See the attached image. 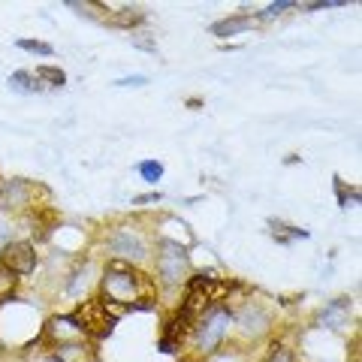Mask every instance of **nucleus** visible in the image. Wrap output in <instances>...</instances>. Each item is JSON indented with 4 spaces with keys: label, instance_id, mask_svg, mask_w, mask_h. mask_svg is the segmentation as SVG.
<instances>
[{
    "label": "nucleus",
    "instance_id": "1",
    "mask_svg": "<svg viewBox=\"0 0 362 362\" xmlns=\"http://www.w3.org/2000/svg\"><path fill=\"white\" fill-rule=\"evenodd\" d=\"M100 293H103V302L121 314L124 308H151L154 284L124 259H109L106 275L100 281Z\"/></svg>",
    "mask_w": 362,
    "mask_h": 362
},
{
    "label": "nucleus",
    "instance_id": "2",
    "mask_svg": "<svg viewBox=\"0 0 362 362\" xmlns=\"http://www.w3.org/2000/svg\"><path fill=\"white\" fill-rule=\"evenodd\" d=\"M157 278L166 290H175L190 281V254L185 245L163 239L157 245Z\"/></svg>",
    "mask_w": 362,
    "mask_h": 362
},
{
    "label": "nucleus",
    "instance_id": "3",
    "mask_svg": "<svg viewBox=\"0 0 362 362\" xmlns=\"http://www.w3.org/2000/svg\"><path fill=\"white\" fill-rule=\"evenodd\" d=\"M230 323H233V314H230V308H223V305H211L209 311H202L194 326V344L199 354H214L226 338Z\"/></svg>",
    "mask_w": 362,
    "mask_h": 362
},
{
    "label": "nucleus",
    "instance_id": "4",
    "mask_svg": "<svg viewBox=\"0 0 362 362\" xmlns=\"http://www.w3.org/2000/svg\"><path fill=\"white\" fill-rule=\"evenodd\" d=\"M70 320L78 326L82 335H90V338H106L115 329V320H118V311H109V305L103 299H90V302H82L78 308L70 314Z\"/></svg>",
    "mask_w": 362,
    "mask_h": 362
},
{
    "label": "nucleus",
    "instance_id": "5",
    "mask_svg": "<svg viewBox=\"0 0 362 362\" xmlns=\"http://www.w3.org/2000/svg\"><path fill=\"white\" fill-rule=\"evenodd\" d=\"M109 251L115 254V259H124V263H142V259L148 257V245H145L139 233L121 226V230L109 235Z\"/></svg>",
    "mask_w": 362,
    "mask_h": 362
},
{
    "label": "nucleus",
    "instance_id": "6",
    "mask_svg": "<svg viewBox=\"0 0 362 362\" xmlns=\"http://www.w3.org/2000/svg\"><path fill=\"white\" fill-rule=\"evenodd\" d=\"M0 266H6L13 275H30L37 269V251L30 242H13L9 239L0 247Z\"/></svg>",
    "mask_w": 362,
    "mask_h": 362
},
{
    "label": "nucleus",
    "instance_id": "7",
    "mask_svg": "<svg viewBox=\"0 0 362 362\" xmlns=\"http://www.w3.org/2000/svg\"><path fill=\"white\" fill-rule=\"evenodd\" d=\"M54 362H100L97 347L85 341V338H73V341H58L52 350Z\"/></svg>",
    "mask_w": 362,
    "mask_h": 362
},
{
    "label": "nucleus",
    "instance_id": "8",
    "mask_svg": "<svg viewBox=\"0 0 362 362\" xmlns=\"http://www.w3.org/2000/svg\"><path fill=\"white\" fill-rule=\"evenodd\" d=\"M235 320H239L245 335H254V338H259V335L269 329V314L259 308V305H247V308H242Z\"/></svg>",
    "mask_w": 362,
    "mask_h": 362
},
{
    "label": "nucleus",
    "instance_id": "9",
    "mask_svg": "<svg viewBox=\"0 0 362 362\" xmlns=\"http://www.w3.org/2000/svg\"><path fill=\"white\" fill-rule=\"evenodd\" d=\"M28 197H30V187L25 185V181H6L4 187H0V206L9 209V211H18L28 206Z\"/></svg>",
    "mask_w": 362,
    "mask_h": 362
},
{
    "label": "nucleus",
    "instance_id": "10",
    "mask_svg": "<svg viewBox=\"0 0 362 362\" xmlns=\"http://www.w3.org/2000/svg\"><path fill=\"white\" fill-rule=\"evenodd\" d=\"M254 25H257V16H230L223 21H214L211 33H214V37H239V33L251 30Z\"/></svg>",
    "mask_w": 362,
    "mask_h": 362
},
{
    "label": "nucleus",
    "instance_id": "11",
    "mask_svg": "<svg viewBox=\"0 0 362 362\" xmlns=\"http://www.w3.org/2000/svg\"><path fill=\"white\" fill-rule=\"evenodd\" d=\"M347 299H335V302H329L326 308L317 314V323L320 326H329V329H341V326L347 323Z\"/></svg>",
    "mask_w": 362,
    "mask_h": 362
},
{
    "label": "nucleus",
    "instance_id": "12",
    "mask_svg": "<svg viewBox=\"0 0 362 362\" xmlns=\"http://www.w3.org/2000/svg\"><path fill=\"white\" fill-rule=\"evenodd\" d=\"M106 21H109V25H115V28H133V25H142L145 13L139 6H121L118 13H109Z\"/></svg>",
    "mask_w": 362,
    "mask_h": 362
},
{
    "label": "nucleus",
    "instance_id": "13",
    "mask_svg": "<svg viewBox=\"0 0 362 362\" xmlns=\"http://www.w3.org/2000/svg\"><path fill=\"white\" fill-rule=\"evenodd\" d=\"M9 85H13L16 90H21V94H37V90H40L37 76L28 73V70H18V73L9 76Z\"/></svg>",
    "mask_w": 362,
    "mask_h": 362
},
{
    "label": "nucleus",
    "instance_id": "14",
    "mask_svg": "<svg viewBox=\"0 0 362 362\" xmlns=\"http://www.w3.org/2000/svg\"><path fill=\"white\" fill-rule=\"evenodd\" d=\"M18 287V275H13L6 266H0V302H6Z\"/></svg>",
    "mask_w": 362,
    "mask_h": 362
},
{
    "label": "nucleus",
    "instance_id": "15",
    "mask_svg": "<svg viewBox=\"0 0 362 362\" xmlns=\"http://www.w3.org/2000/svg\"><path fill=\"white\" fill-rule=\"evenodd\" d=\"M136 173H139L145 181H148V185H157V181L163 178V166L157 163V160H142L139 166H136Z\"/></svg>",
    "mask_w": 362,
    "mask_h": 362
},
{
    "label": "nucleus",
    "instance_id": "16",
    "mask_svg": "<svg viewBox=\"0 0 362 362\" xmlns=\"http://www.w3.org/2000/svg\"><path fill=\"white\" fill-rule=\"evenodd\" d=\"M37 82L64 85V82H66V76H64V70H58V66H37Z\"/></svg>",
    "mask_w": 362,
    "mask_h": 362
},
{
    "label": "nucleus",
    "instance_id": "17",
    "mask_svg": "<svg viewBox=\"0 0 362 362\" xmlns=\"http://www.w3.org/2000/svg\"><path fill=\"white\" fill-rule=\"evenodd\" d=\"M18 49H25V52H33V54H42V58H49V54H54V49L49 42H40V40H18L16 42Z\"/></svg>",
    "mask_w": 362,
    "mask_h": 362
},
{
    "label": "nucleus",
    "instance_id": "18",
    "mask_svg": "<svg viewBox=\"0 0 362 362\" xmlns=\"http://www.w3.org/2000/svg\"><path fill=\"white\" fill-rule=\"evenodd\" d=\"M296 4H293V0H281V4H272V6H266L263 13H259L257 18H275L278 13H284V9H293Z\"/></svg>",
    "mask_w": 362,
    "mask_h": 362
},
{
    "label": "nucleus",
    "instance_id": "19",
    "mask_svg": "<svg viewBox=\"0 0 362 362\" xmlns=\"http://www.w3.org/2000/svg\"><path fill=\"white\" fill-rule=\"evenodd\" d=\"M266 362H296V359H293V354L284 344H275V347H272V354L266 356Z\"/></svg>",
    "mask_w": 362,
    "mask_h": 362
},
{
    "label": "nucleus",
    "instance_id": "20",
    "mask_svg": "<svg viewBox=\"0 0 362 362\" xmlns=\"http://www.w3.org/2000/svg\"><path fill=\"white\" fill-rule=\"evenodd\" d=\"M115 85L118 88H142V85H148V76H127V78H118Z\"/></svg>",
    "mask_w": 362,
    "mask_h": 362
},
{
    "label": "nucleus",
    "instance_id": "21",
    "mask_svg": "<svg viewBox=\"0 0 362 362\" xmlns=\"http://www.w3.org/2000/svg\"><path fill=\"white\" fill-rule=\"evenodd\" d=\"M160 194H145V197H133V206H142V202H157Z\"/></svg>",
    "mask_w": 362,
    "mask_h": 362
},
{
    "label": "nucleus",
    "instance_id": "22",
    "mask_svg": "<svg viewBox=\"0 0 362 362\" xmlns=\"http://www.w3.org/2000/svg\"><path fill=\"white\" fill-rule=\"evenodd\" d=\"M181 362H190V359H181Z\"/></svg>",
    "mask_w": 362,
    "mask_h": 362
}]
</instances>
